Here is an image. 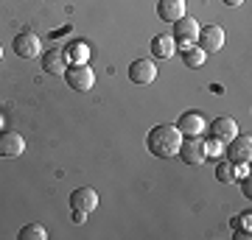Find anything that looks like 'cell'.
<instances>
[{
  "label": "cell",
  "instance_id": "cell-1",
  "mask_svg": "<svg viewBox=\"0 0 252 240\" xmlns=\"http://www.w3.org/2000/svg\"><path fill=\"white\" fill-rule=\"evenodd\" d=\"M180 142H182V134L177 126H154L149 137H146V145L154 157H177L180 151Z\"/></svg>",
  "mask_w": 252,
  "mask_h": 240
},
{
  "label": "cell",
  "instance_id": "cell-2",
  "mask_svg": "<svg viewBox=\"0 0 252 240\" xmlns=\"http://www.w3.org/2000/svg\"><path fill=\"white\" fill-rule=\"evenodd\" d=\"M64 79H67L70 89H76V92H90L93 84H95V73H93V67L87 62H76V64H67Z\"/></svg>",
  "mask_w": 252,
  "mask_h": 240
},
{
  "label": "cell",
  "instance_id": "cell-3",
  "mask_svg": "<svg viewBox=\"0 0 252 240\" xmlns=\"http://www.w3.org/2000/svg\"><path fill=\"white\" fill-rule=\"evenodd\" d=\"M250 157H252V137L250 134H235L233 140L227 142V162L250 165Z\"/></svg>",
  "mask_w": 252,
  "mask_h": 240
},
{
  "label": "cell",
  "instance_id": "cell-4",
  "mask_svg": "<svg viewBox=\"0 0 252 240\" xmlns=\"http://www.w3.org/2000/svg\"><path fill=\"white\" fill-rule=\"evenodd\" d=\"M180 160L185 165H202L207 160V148H205V140H199V137H182L180 142Z\"/></svg>",
  "mask_w": 252,
  "mask_h": 240
},
{
  "label": "cell",
  "instance_id": "cell-5",
  "mask_svg": "<svg viewBox=\"0 0 252 240\" xmlns=\"http://www.w3.org/2000/svg\"><path fill=\"white\" fill-rule=\"evenodd\" d=\"M196 45L205 51V53H216V51H221V48H224V28H219V26L199 28Z\"/></svg>",
  "mask_w": 252,
  "mask_h": 240
},
{
  "label": "cell",
  "instance_id": "cell-6",
  "mask_svg": "<svg viewBox=\"0 0 252 240\" xmlns=\"http://www.w3.org/2000/svg\"><path fill=\"white\" fill-rule=\"evenodd\" d=\"M39 51H42V42L34 31H23L14 36V53L20 59H34V56H39Z\"/></svg>",
  "mask_w": 252,
  "mask_h": 240
},
{
  "label": "cell",
  "instance_id": "cell-7",
  "mask_svg": "<svg viewBox=\"0 0 252 240\" xmlns=\"http://www.w3.org/2000/svg\"><path fill=\"white\" fill-rule=\"evenodd\" d=\"M95 207H98V193H95L93 187H76L70 193V210L90 215Z\"/></svg>",
  "mask_w": 252,
  "mask_h": 240
},
{
  "label": "cell",
  "instance_id": "cell-8",
  "mask_svg": "<svg viewBox=\"0 0 252 240\" xmlns=\"http://www.w3.org/2000/svg\"><path fill=\"white\" fill-rule=\"evenodd\" d=\"M196 34H199V23L193 17H182L174 23V42H180V48L196 45Z\"/></svg>",
  "mask_w": 252,
  "mask_h": 240
},
{
  "label": "cell",
  "instance_id": "cell-9",
  "mask_svg": "<svg viewBox=\"0 0 252 240\" xmlns=\"http://www.w3.org/2000/svg\"><path fill=\"white\" fill-rule=\"evenodd\" d=\"M157 79V64L152 59H135L129 64V81L135 84H152Z\"/></svg>",
  "mask_w": 252,
  "mask_h": 240
},
{
  "label": "cell",
  "instance_id": "cell-10",
  "mask_svg": "<svg viewBox=\"0 0 252 240\" xmlns=\"http://www.w3.org/2000/svg\"><path fill=\"white\" fill-rule=\"evenodd\" d=\"M23 151H26V140H23V134H17V132H0V157L14 160V157H20Z\"/></svg>",
  "mask_w": 252,
  "mask_h": 240
},
{
  "label": "cell",
  "instance_id": "cell-11",
  "mask_svg": "<svg viewBox=\"0 0 252 240\" xmlns=\"http://www.w3.org/2000/svg\"><path fill=\"white\" fill-rule=\"evenodd\" d=\"M157 14L162 23H177L185 17V0H157Z\"/></svg>",
  "mask_w": 252,
  "mask_h": 240
},
{
  "label": "cell",
  "instance_id": "cell-12",
  "mask_svg": "<svg viewBox=\"0 0 252 240\" xmlns=\"http://www.w3.org/2000/svg\"><path fill=\"white\" fill-rule=\"evenodd\" d=\"M238 134V123H235L233 117H216L213 123H210V137H216L219 142H230Z\"/></svg>",
  "mask_w": 252,
  "mask_h": 240
},
{
  "label": "cell",
  "instance_id": "cell-13",
  "mask_svg": "<svg viewBox=\"0 0 252 240\" xmlns=\"http://www.w3.org/2000/svg\"><path fill=\"white\" fill-rule=\"evenodd\" d=\"M67 53L64 51H59V48H54V51H45V56H42V67H45V73H51V76H64V70H67Z\"/></svg>",
  "mask_w": 252,
  "mask_h": 240
},
{
  "label": "cell",
  "instance_id": "cell-14",
  "mask_svg": "<svg viewBox=\"0 0 252 240\" xmlns=\"http://www.w3.org/2000/svg\"><path fill=\"white\" fill-rule=\"evenodd\" d=\"M182 137H199V134L205 132V117L199 115V112H185L180 115V123H177Z\"/></svg>",
  "mask_w": 252,
  "mask_h": 240
},
{
  "label": "cell",
  "instance_id": "cell-15",
  "mask_svg": "<svg viewBox=\"0 0 252 240\" xmlns=\"http://www.w3.org/2000/svg\"><path fill=\"white\" fill-rule=\"evenodd\" d=\"M174 51H177V45H174V36H154L152 39V53L157 56V59H168V56H174Z\"/></svg>",
  "mask_w": 252,
  "mask_h": 240
},
{
  "label": "cell",
  "instance_id": "cell-16",
  "mask_svg": "<svg viewBox=\"0 0 252 240\" xmlns=\"http://www.w3.org/2000/svg\"><path fill=\"white\" fill-rule=\"evenodd\" d=\"M205 59H207V53L199 48V45H190V48H182V62H185V67H202L205 64Z\"/></svg>",
  "mask_w": 252,
  "mask_h": 240
},
{
  "label": "cell",
  "instance_id": "cell-17",
  "mask_svg": "<svg viewBox=\"0 0 252 240\" xmlns=\"http://www.w3.org/2000/svg\"><path fill=\"white\" fill-rule=\"evenodd\" d=\"M48 238V229L42 223H28L17 232V240H45Z\"/></svg>",
  "mask_w": 252,
  "mask_h": 240
},
{
  "label": "cell",
  "instance_id": "cell-18",
  "mask_svg": "<svg viewBox=\"0 0 252 240\" xmlns=\"http://www.w3.org/2000/svg\"><path fill=\"white\" fill-rule=\"evenodd\" d=\"M216 179L221 182V185H230V182L238 179V170H235L233 162H219L216 165Z\"/></svg>",
  "mask_w": 252,
  "mask_h": 240
},
{
  "label": "cell",
  "instance_id": "cell-19",
  "mask_svg": "<svg viewBox=\"0 0 252 240\" xmlns=\"http://www.w3.org/2000/svg\"><path fill=\"white\" fill-rule=\"evenodd\" d=\"M84 56H87V45H84V42H76L73 48H67V59H76V62H84Z\"/></svg>",
  "mask_w": 252,
  "mask_h": 240
},
{
  "label": "cell",
  "instance_id": "cell-20",
  "mask_svg": "<svg viewBox=\"0 0 252 240\" xmlns=\"http://www.w3.org/2000/svg\"><path fill=\"white\" fill-rule=\"evenodd\" d=\"M250 221H252V215L250 213H241V215H235V218H233V226H235V229H250Z\"/></svg>",
  "mask_w": 252,
  "mask_h": 240
},
{
  "label": "cell",
  "instance_id": "cell-21",
  "mask_svg": "<svg viewBox=\"0 0 252 240\" xmlns=\"http://www.w3.org/2000/svg\"><path fill=\"white\" fill-rule=\"evenodd\" d=\"M205 148H207V154H221L224 151V142H219L216 137H210V140H205Z\"/></svg>",
  "mask_w": 252,
  "mask_h": 240
},
{
  "label": "cell",
  "instance_id": "cell-22",
  "mask_svg": "<svg viewBox=\"0 0 252 240\" xmlns=\"http://www.w3.org/2000/svg\"><path fill=\"white\" fill-rule=\"evenodd\" d=\"M241 190H244V196H247V198L252 196V187H250V173H247V179L241 182Z\"/></svg>",
  "mask_w": 252,
  "mask_h": 240
},
{
  "label": "cell",
  "instance_id": "cell-23",
  "mask_svg": "<svg viewBox=\"0 0 252 240\" xmlns=\"http://www.w3.org/2000/svg\"><path fill=\"white\" fill-rule=\"evenodd\" d=\"M87 221V213H76V210H73V223H84Z\"/></svg>",
  "mask_w": 252,
  "mask_h": 240
},
{
  "label": "cell",
  "instance_id": "cell-24",
  "mask_svg": "<svg viewBox=\"0 0 252 240\" xmlns=\"http://www.w3.org/2000/svg\"><path fill=\"white\" fill-rule=\"evenodd\" d=\"M252 235H250V229H238L235 232V240H250Z\"/></svg>",
  "mask_w": 252,
  "mask_h": 240
},
{
  "label": "cell",
  "instance_id": "cell-25",
  "mask_svg": "<svg viewBox=\"0 0 252 240\" xmlns=\"http://www.w3.org/2000/svg\"><path fill=\"white\" fill-rule=\"evenodd\" d=\"M224 3H227V6H241L244 0H224Z\"/></svg>",
  "mask_w": 252,
  "mask_h": 240
},
{
  "label": "cell",
  "instance_id": "cell-26",
  "mask_svg": "<svg viewBox=\"0 0 252 240\" xmlns=\"http://www.w3.org/2000/svg\"><path fill=\"white\" fill-rule=\"evenodd\" d=\"M0 59H3V48H0Z\"/></svg>",
  "mask_w": 252,
  "mask_h": 240
}]
</instances>
